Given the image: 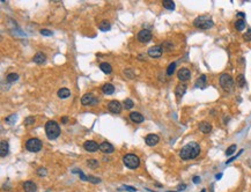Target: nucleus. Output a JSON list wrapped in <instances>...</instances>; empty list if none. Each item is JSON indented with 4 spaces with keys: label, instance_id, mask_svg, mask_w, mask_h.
<instances>
[{
    "label": "nucleus",
    "instance_id": "obj_1",
    "mask_svg": "<svg viewBox=\"0 0 251 192\" xmlns=\"http://www.w3.org/2000/svg\"><path fill=\"white\" fill-rule=\"evenodd\" d=\"M199 154H200V146H199V144L192 141V142L186 144L184 147H182V149H180V156L182 160L188 161V160H193V158H196Z\"/></svg>",
    "mask_w": 251,
    "mask_h": 192
},
{
    "label": "nucleus",
    "instance_id": "obj_2",
    "mask_svg": "<svg viewBox=\"0 0 251 192\" xmlns=\"http://www.w3.org/2000/svg\"><path fill=\"white\" fill-rule=\"evenodd\" d=\"M45 133L50 140L57 139L60 134V127L55 120H49L45 124Z\"/></svg>",
    "mask_w": 251,
    "mask_h": 192
},
{
    "label": "nucleus",
    "instance_id": "obj_3",
    "mask_svg": "<svg viewBox=\"0 0 251 192\" xmlns=\"http://www.w3.org/2000/svg\"><path fill=\"white\" fill-rule=\"evenodd\" d=\"M193 26L196 28L203 29V30H207L211 29L214 26L213 20L208 15H200L193 21Z\"/></svg>",
    "mask_w": 251,
    "mask_h": 192
},
{
    "label": "nucleus",
    "instance_id": "obj_4",
    "mask_svg": "<svg viewBox=\"0 0 251 192\" xmlns=\"http://www.w3.org/2000/svg\"><path fill=\"white\" fill-rule=\"evenodd\" d=\"M220 86L225 91H232L234 89V80L228 73L220 75Z\"/></svg>",
    "mask_w": 251,
    "mask_h": 192
},
{
    "label": "nucleus",
    "instance_id": "obj_5",
    "mask_svg": "<svg viewBox=\"0 0 251 192\" xmlns=\"http://www.w3.org/2000/svg\"><path fill=\"white\" fill-rule=\"evenodd\" d=\"M123 162L124 164L128 167V169H137L140 164V160L138 158L137 155L134 154H126L125 156L123 158Z\"/></svg>",
    "mask_w": 251,
    "mask_h": 192
},
{
    "label": "nucleus",
    "instance_id": "obj_6",
    "mask_svg": "<svg viewBox=\"0 0 251 192\" xmlns=\"http://www.w3.org/2000/svg\"><path fill=\"white\" fill-rule=\"evenodd\" d=\"M42 141L37 138H31L26 142V148L29 152H34V153H37L42 149Z\"/></svg>",
    "mask_w": 251,
    "mask_h": 192
},
{
    "label": "nucleus",
    "instance_id": "obj_7",
    "mask_svg": "<svg viewBox=\"0 0 251 192\" xmlns=\"http://www.w3.org/2000/svg\"><path fill=\"white\" fill-rule=\"evenodd\" d=\"M99 103V98L95 97L91 93H88V94H85L81 98V104L82 106H95Z\"/></svg>",
    "mask_w": 251,
    "mask_h": 192
},
{
    "label": "nucleus",
    "instance_id": "obj_8",
    "mask_svg": "<svg viewBox=\"0 0 251 192\" xmlns=\"http://www.w3.org/2000/svg\"><path fill=\"white\" fill-rule=\"evenodd\" d=\"M137 38H138V41H139L140 43H148V42H151V41H152L153 36H152V33H151L149 30L144 29V30H141V31H139Z\"/></svg>",
    "mask_w": 251,
    "mask_h": 192
},
{
    "label": "nucleus",
    "instance_id": "obj_9",
    "mask_svg": "<svg viewBox=\"0 0 251 192\" xmlns=\"http://www.w3.org/2000/svg\"><path fill=\"white\" fill-rule=\"evenodd\" d=\"M122 103L118 101H110L108 103V110L112 114H120L122 111Z\"/></svg>",
    "mask_w": 251,
    "mask_h": 192
},
{
    "label": "nucleus",
    "instance_id": "obj_10",
    "mask_svg": "<svg viewBox=\"0 0 251 192\" xmlns=\"http://www.w3.org/2000/svg\"><path fill=\"white\" fill-rule=\"evenodd\" d=\"M162 52L163 50H162L161 45H154L148 49V56L152 58H160L162 56Z\"/></svg>",
    "mask_w": 251,
    "mask_h": 192
},
{
    "label": "nucleus",
    "instance_id": "obj_11",
    "mask_svg": "<svg viewBox=\"0 0 251 192\" xmlns=\"http://www.w3.org/2000/svg\"><path fill=\"white\" fill-rule=\"evenodd\" d=\"M177 78L180 79L182 82L184 81H188L190 78H191V72H190V70H188V68H180V71L177 72Z\"/></svg>",
    "mask_w": 251,
    "mask_h": 192
},
{
    "label": "nucleus",
    "instance_id": "obj_12",
    "mask_svg": "<svg viewBox=\"0 0 251 192\" xmlns=\"http://www.w3.org/2000/svg\"><path fill=\"white\" fill-rule=\"evenodd\" d=\"M99 150L104 154H111L115 152V147L111 144L104 141V142H102V144L99 145Z\"/></svg>",
    "mask_w": 251,
    "mask_h": 192
},
{
    "label": "nucleus",
    "instance_id": "obj_13",
    "mask_svg": "<svg viewBox=\"0 0 251 192\" xmlns=\"http://www.w3.org/2000/svg\"><path fill=\"white\" fill-rule=\"evenodd\" d=\"M83 148L87 150V152H90V153H94V152H96L97 149H99V146L95 141H91V140H89V141H86L85 144H83Z\"/></svg>",
    "mask_w": 251,
    "mask_h": 192
},
{
    "label": "nucleus",
    "instance_id": "obj_14",
    "mask_svg": "<svg viewBox=\"0 0 251 192\" xmlns=\"http://www.w3.org/2000/svg\"><path fill=\"white\" fill-rule=\"evenodd\" d=\"M145 141H146V144L148 145V146H155V145L159 144V141H160V138H159V135L156 134H148L145 138Z\"/></svg>",
    "mask_w": 251,
    "mask_h": 192
},
{
    "label": "nucleus",
    "instance_id": "obj_15",
    "mask_svg": "<svg viewBox=\"0 0 251 192\" xmlns=\"http://www.w3.org/2000/svg\"><path fill=\"white\" fill-rule=\"evenodd\" d=\"M130 119L132 120L133 123L140 124V123H142V122L145 120V118H144V116H142L141 114H139V112H131V114H130Z\"/></svg>",
    "mask_w": 251,
    "mask_h": 192
},
{
    "label": "nucleus",
    "instance_id": "obj_16",
    "mask_svg": "<svg viewBox=\"0 0 251 192\" xmlns=\"http://www.w3.org/2000/svg\"><path fill=\"white\" fill-rule=\"evenodd\" d=\"M199 131L200 132H203V133H209L211 131H212V125L209 124L208 122H201L200 124H199Z\"/></svg>",
    "mask_w": 251,
    "mask_h": 192
},
{
    "label": "nucleus",
    "instance_id": "obj_17",
    "mask_svg": "<svg viewBox=\"0 0 251 192\" xmlns=\"http://www.w3.org/2000/svg\"><path fill=\"white\" fill-rule=\"evenodd\" d=\"M8 149H10L8 142L7 141H1V144H0V156L5 158L6 155L8 154Z\"/></svg>",
    "mask_w": 251,
    "mask_h": 192
},
{
    "label": "nucleus",
    "instance_id": "obj_18",
    "mask_svg": "<svg viewBox=\"0 0 251 192\" xmlns=\"http://www.w3.org/2000/svg\"><path fill=\"white\" fill-rule=\"evenodd\" d=\"M23 189L26 192H36L37 186H36V184H35L34 182L28 181V182H26L23 184Z\"/></svg>",
    "mask_w": 251,
    "mask_h": 192
},
{
    "label": "nucleus",
    "instance_id": "obj_19",
    "mask_svg": "<svg viewBox=\"0 0 251 192\" xmlns=\"http://www.w3.org/2000/svg\"><path fill=\"white\" fill-rule=\"evenodd\" d=\"M185 91H186V85H185V83L177 85V87H176V89H175V94L177 95V97H182V96L185 94Z\"/></svg>",
    "mask_w": 251,
    "mask_h": 192
},
{
    "label": "nucleus",
    "instance_id": "obj_20",
    "mask_svg": "<svg viewBox=\"0 0 251 192\" xmlns=\"http://www.w3.org/2000/svg\"><path fill=\"white\" fill-rule=\"evenodd\" d=\"M33 60L34 62H36V64H43V62H45V60H47V57H45V54L43 52H37L34 56Z\"/></svg>",
    "mask_w": 251,
    "mask_h": 192
},
{
    "label": "nucleus",
    "instance_id": "obj_21",
    "mask_svg": "<svg viewBox=\"0 0 251 192\" xmlns=\"http://www.w3.org/2000/svg\"><path fill=\"white\" fill-rule=\"evenodd\" d=\"M102 91L104 93L105 95H111V94H114L115 87L112 86L111 83H105V85H103V87H102Z\"/></svg>",
    "mask_w": 251,
    "mask_h": 192
},
{
    "label": "nucleus",
    "instance_id": "obj_22",
    "mask_svg": "<svg viewBox=\"0 0 251 192\" xmlns=\"http://www.w3.org/2000/svg\"><path fill=\"white\" fill-rule=\"evenodd\" d=\"M99 68H101L105 74H110V73L112 72V67H111V65H110L109 62H102V64H99Z\"/></svg>",
    "mask_w": 251,
    "mask_h": 192
},
{
    "label": "nucleus",
    "instance_id": "obj_23",
    "mask_svg": "<svg viewBox=\"0 0 251 192\" xmlns=\"http://www.w3.org/2000/svg\"><path fill=\"white\" fill-rule=\"evenodd\" d=\"M58 96H59L60 98H67V97L71 96V91L68 90L67 88H62V89L58 90Z\"/></svg>",
    "mask_w": 251,
    "mask_h": 192
},
{
    "label": "nucleus",
    "instance_id": "obj_24",
    "mask_svg": "<svg viewBox=\"0 0 251 192\" xmlns=\"http://www.w3.org/2000/svg\"><path fill=\"white\" fill-rule=\"evenodd\" d=\"M206 85V75H200L196 81V87L197 88H203Z\"/></svg>",
    "mask_w": 251,
    "mask_h": 192
},
{
    "label": "nucleus",
    "instance_id": "obj_25",
    "mask_svg": "<svg viewBox=\"0 0 251 192\" xmlns=\"http://www.w3.org/2000/svg\"><path fill=\"white\" fill-rule=\"evenodd\" d=\"M235 29H236L237 31H242L243 29H245V21L243 19L237 20L236 22H235Z\"/></svg>",
    "mask_w": 251,
    "mask_h": 192
},
{
    "label": "nucleus",
    "instance_id": "obj_26",
    "mask_svg": "<svg viewBox=\"0 0 251 192\" xmlns=\"http://www.w3.org/2000/svg\"><path fill=\"white\" fill-rule=\"evenodd\" d=\"M162 4H163V7H164V8H167L168 10H175V2H174L172 0H164Z\"/></svg>",
    "mask_w": 251,
    "mask_h": 192
},
{
    "label": "nucleus",
    "instance_id": "obj_27",
    "mask_svg": "<svg viewBox=\"0 0 251 192\" xmlns=\"http://www.w3.org/2000/svg\"><path fill=\"white\" fill-rule=\"evenodd\" d=\"M236 82L237 85L240 87H244L246 85V81H245V78H244V75L243 74H238L236 78Z\"/></svg>",
    "mask_w": 251,
    "mask_h": 192
},
{
    "label": "nucleus",
    "instance_id": "obj_28",
    "mask_svg": "<svg viewBox=\"0 0 251 192\" xmlns=\"http://www.w3.org/2000/svg\"><path fill=\"white\" fill-rule=\"evenodd\" d=\"M18 79H19V74H16V73H10V74L7 75V78H6L7 82H10V83L15 82Z\"/></svg>",
    "mask_w": 251,
    "mask_h": 192
},
{
    "label": "nucleus",
    "instance_id": "obj_29",
    "mask_svg": "<svg viewBox=\"0 0 251 192\" xmlns=\"http://www.w3.org/2000/svg\"><path fill=\"white\" fill-rule=\"evenodd\" d=\"M87 166L91 169H96L99 167V161H97V160H94V158H90V160L87 161Z\"/></svg>",
    "mask_w": 251,
    "mask_h": 192
},
{
    "label": "nucleus",
    "instance_id": "obj_30",
    "mask_svg": "<svg viewBox=\"0 0 251 192\" xmlns=\"http://www.w3.org/2000/svg\"><path fill=\"white\" fill-rule=\"evenodd\" d=\"M99 29H101L102 31H107V30H109V29H110V23L107 21V20H103V21L99 23Z\"/></svg>",
    "mask_w": 251,
    "mask_h": 192
},
{
    "label": "nucleus",
    "instance_id": "obj_31",
    "mask_svg": "<svg viewBox=\"0 0 251 192\" xmlns=\"http://www.w3.org/2000/svg\"><path fill=\"white\" fill-rule=\"evenodd\" d=\"M161 48L163 51H171L172 48H174V45H172L170 42H164V43L161 45Z\"/></svg>",
    "mask_w": 251,
    "mask_h": 192
},
{
    "label": "nucleus",
    "instance_id": "obj_32",
    "mask_svg": "<svg viewBox=\"0 0 251 192\" xmlns=\"http://www.w3.org/2000/svg\"><path fill=\"white\" fill-rule=\"evenodd\" d=\"M133 106H134V103H133V101L131 100V98H128V100L124 101V108H125V109L130 110V109H132L133 108Z\"/></svg>",
    "mask_w": 251,
    "mask_h": 192
},
{
    "label": "nucleus",
    "instance_id": "obj_33",
    "mask_svg": "<svg viewBox=\"0 0 251 192\" xmlns=\"http://www.w3.org/2000/svg\"><path fill=\"white\" fill-rule=\"evenodd\" d=\"M175 68H176V62H171L170 65L168 66V70H167V74L170 77L172 75V73L175 72Z\"/></svg>",
    "mask_w": 251,
    "mask_h": 192
},
{
    "label": "nucleus",
    "instance_id": "obj_34",
    "mask_svg": "<svg viewBox=\"0 0 251 192\" xmlns=\"http://www.w3.org/2000/svg\"><path fill=\"white\" fill-rule=\"evenodd\" d=\"M16 119H18V116L12 115V116H10V117H7V118H5V122L7 123V124H14Z\"/></svg>",
    "mask_w": 251,
    "mask_h": 192
},
{
    "label": "nucleus",
    "instance_id": "obj_35",
    "mask_svg": "<svg viewBox=\"0 0 251 192\" xmlns=\"http://www.w3.org/2000/svg\"><path fill=\"white\" fill-rule=\"evenodd\" d=\"M235 150H236V145H232V146H229L228 149L226 150V155H227V156H230L232 154H234Z\"/></svg>",
    "mask_w": 251,
    "mask_h": 192
},
{
    "label": "nucleus",
    "instance_id": "obj_36",
    "mask_svg": "<svg viewBox=\"0 0 251 192\" xmlns=\"http://www.w3.org/2000/svg\"><path fill=\"white\" fill-rule=\"evenodd\" d=\"M34 123H35V117H27L26 119H24V124L26 125H33Z\"/></svg>",
    "mask_w": 251,
    "mask_h": 192
},
{
    "label": "nucleus",
    "instance_id": "obj_37",
    "mask_svg": "<svg viewBox=\"0 0 251 192\" xmlns=\"http://www.w3.org/2000/svg\"><path fill=\"white\" fill-rule=\"evenodd\" d=\"M124 74H125V77L130 78V79H133V78H134V73H133L131 70H125V71H124Z\"/></svg>",
    "mask_w": 251,
    "mask_h": 192
},
{
    "label": "nucleus",
    "instance_id": "obj_38",
    "mask_svg": "<svg viewBox=\"0 0 251 192\" xmlns=\"http://www.w3.org/2000/svg\"><path fill=\"white\" fill-rule=\"evenodd\" d=\"M37 174H38L39 177H44V176H47V170H45L44 168H39L38 169Z\"/></svg>",
    "mask_w": 251,
    "mask_h": 192
},
{
    "label": "nucleus",
    "instance_id": "obj_39",
    "mask_svg": "<svg viewBox=\"0 0 251 192\" xmlns=\"http://www.w3.org/2000/svg\"><path fill=\"white\" fill-rule=\"evenodd\" d=\"M88 182H91V183H99L101 179L97 177H94V176H88Z\"/></svg>",
    "mask_w": 251,
    "mask_h": 192
},
{
    "label": "nucleus",
    "instance_id": "obj_40",
    "mask_svg": "<svg viewBox=\"0 0 251 192\" xmlns=\"http://www.w3.org/2000/svg\"><path fill=\"white\" fill-rule=\"evenodd\" d=\"M41 34L44 35V36H51V35H52V31H51V30H47V29H42V30H41Z\"/></svg>",
    "mask_w": 251,
    "mask_h": 192
},
{
    "label": "nucleus",
    "instance_id": "obj_41",
    "mask_svg": "<svg viewBox=\"0 0 251 192\" xmlns=\"http://www.w3.org/2000/svg\"><path fill=\"white\" fill-rule=\"evenodd\" d=\"M243 38L245 39L246 42H248V41H251V29H249V30H248V33H246V34H244Z\"/></svg>",
    "mask_w": 251,
    "mask_h": 192
},
{
    "label": "nucleus",
    "instance_id": "obj_42",
    "mask_svg": "<svg viewBox=\"0 0 251 192\" xmlns=\"http://www.w3.org/2000/svg\"><path fill=\"white\" fill-rule=\"evenodd\" d=\"M242 153H243V150H240V153L237 154V155H235V156H233L232 158H229V160H228L227 162H226V164H229V163H230V162H232V161H234L235 158H238V156H240V154H242Z\"/></svg>",
    "mask_w": 251,
    "mask_h": 192
},
{
    "label": "nucleus",
    "instance_id": "obj_43",
    "mask_svg": "<svg viewBox=\"0 0 251 192\" xmlns=\"http://www.w3.org/2000/svg\"><path fill=\"white\" fill-rule=\"evenodd\" d=\"M124 189H125V190H128V191H131V192L137 191V189H136V187H131V186H128V185H125V186H124Z\"/></svg>",
    "mask_w": 251,
    "mask_h": 192
},
{
    "label": "nucleus",
    "instance_id": "obj_44",
    "mask_svg": "<svg viewBox=\"0 0 251 192\" xmlns=\"http://www.w3.org/2000/svg\"><path fill=\"white\" fill-rule=\"evenodd\" d=\"M192 181H193V183H196V184H198V183H200V177H198V176H194Z\"/></svg>",
    "mask_w": 251,
    "mask_h": 192
},
{
    "label": "nucleus",
    "instance_id": "obj_45",
    "mask_svg": "<svg viewBox=\"0 0 251 192\" xmlns=\"http://www.w3.org/2000/svg\"><path fill=\"white\" fill-rule=\"evenodd\" d=\"M67 120H68V118H67V117H63V118H62V123H63V124H66Z\"/></svg>",
    "mask_w": 251,
    "mask_h": 192
},
{
    "label": "nucleus",
    "instance_id": "obj_46",
    "mask_svg": "<svg viewBox=\"0 0 251 192\" xmlns=\"http://www.w3.org/2000/svg\"><path fill=\"white\" fill-rule=\"evenodd\" d=\"M237 16H238V18H244L245 14H244V13H237Z\"/></svg>",
    "mask_w": 251,
    "mask_h": 192
},
{
    "label": "nucleus",
    "instance_id": "obj_47",
    "mask_svg": "<svg viewBox=\"0 0 251 192\" xmlns=\"http://www.w3.org/2000/svg\"><path fill=\"white\" fill-rule=\"evenodd\" d=\"M215 177H217V179H221V177H222V174H218Z\"/></svg>",
    "mask_w": 251,
    "mask_h": 192
},
{
    "label": "nucleus",
    "instance_id": "obj_48",
    "mask_svg": "<svg viewBox=\"0 0 251 192\" xmlns=\"http://www.w3.org/2000/svg\"><path fill=\"white\" fill-rule=\"evenodd\" d=\"M201 192H206V190L204 189V190H201Z\"/></svg>",
    "mask_w": 251,
    "mask_h": 192
}]
</instances>
